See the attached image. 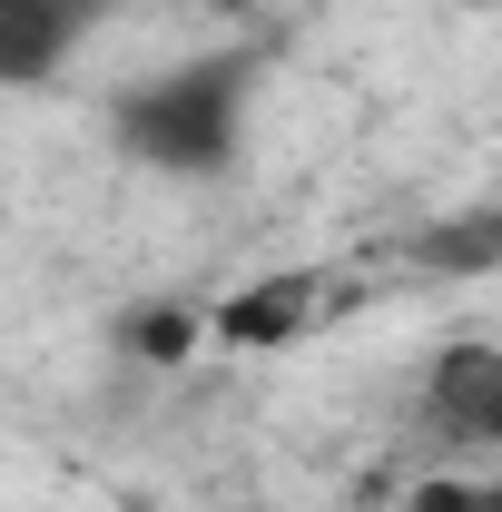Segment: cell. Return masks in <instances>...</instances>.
<instances>
[{"label": "cell", "mask_w": 502, "mask_h": 512, "mask_svg": "<svg viewBox=\"0 0 502 512\" xmlns=\"http://www.w3.org/2000/svg\"><path fill=\"white\" fill-rule=\"evenodd\" d=\"M256 79H266V50L237 40V50H207V60H178L158 79H128L109 99V138H119L138 168L158 178H227L237 148H247V109Z\"/></svg>", "instance_id": "6da1fadb"}, {"label": "cell", "mask_w": 502, "mask_h": 512, "mask_svg": "<svg viewBox=\"0 0 502 512\" xmlns=\"http://www.w3.org/2000/svg\"><path fill=\"white\" fill-rule=\"evenodd\" d=\"M315 306H325L315 266H276V276H247L237 296H217L207 335H217V345H237V355H286L296 335H315Z\"/></svg>", "instance_id": "7a4b0ae2"}, {"label": "cell", "mask_w": 502, "mask_h": 512, "mask_svg": "<svg viewBox=\"0 0 502 512\" xmlns=\"http://www.w3.org/2000/svg\"><path fill=\"white\" fill-rule=\"evenodd\" d=\"M424 414L453 444H493L502 453V355L493 345H443L424 375Z\"/></svg>", "instance_id": "3957f363"}, {"label": "cell", "mask_w": 502, "mask_h": 512, "mask_svg": "<svg viewBox=\"0 0 502 512\" xmlns=\"http://www.w3.org/2000/svg\"><path fill=\"white\" fill-rule=\"evenodd\" d=\"M99 10H109V0H0V79H10V89L60 79V60L89 40Z\"/></svg>", "instance_id": "277c9868"}, {"label": "cell", "mask_w": 502, "mask_h": 512, "mask_svg": "<svg viewBox=\"0 0 502 512\" xmlns=\"http://www.w3.org/2000/svg\"><path fill=\"white\" fill-rule=\"evenodd\" d=\"M414 256L443 266V276H502V197H483V207L424 227V247H414Z\"/></svg>", "instance_id": "5b68a950"}, {"label": "cell", "mask_w": 502, "mask_h": 512, "mask_svg": "<svg viewBox=\"0 0 502 512\" xmlns=\"http://www.w3.org/2000/svg\"><path fill=\"white\" fill-rule=\"evenodd\" d=\"M197 335H207V316H188V306H128L119 316V355L128 365H188Z\"/></svg>", "instance_id": "8992f818"}, {"label": "cell", "mask_w": 502, "mask_h": 512, "mask_svg": "<svg viewBox=\"0 0 502 512\" xmlns=\"http://www.w3.org/2000/svg\"><path fill=\"white\" fill-rule=\"evenodd\" d=\"M473 493H483V483H453V473H443V483L414 493V512H473Z\"/></svg>", "instance_id": "52a82bcc"}, {"label": "cell", "mask_w": 502, "mask_h": 512, "mask_svg": "<svg viewBox=\"0 0 502 512\" xmlns=\"http://www.w3.org/2000/svg\"><path fill=\"white\" fill-rule=\"evenodd\" d=\"M207 10H217V20H256V0H207Z\"/></svg>", "instance_id": "ba28073f"}, {"label": "cell", "mask_w": 502, "mask_h": 512, "mask_svg": "<svg viewBox=\"0 0 502 512\" xmlns=\"http://www.w3.org/2000/svg\"><path fill=\"white\" fill-rule=\"evenodd\" d=\"M473 512H502V483H483V493H473Z\"/></svg>", "instance_id": "9c48e42d"}, {"label": "cell", "mask_w": 502, "mask_h": 512, "mask_svg": "<svg viewBox=\"0 0 502 512\" xmlns=\"http://www.w3.org/2000/svg\"><path fill=\"white\" fill-rule=\"evenodd\" d=\"M128 512H148V503H128Z\"/></svg>", "instance_id": "30bf717a"}]
</instances>
